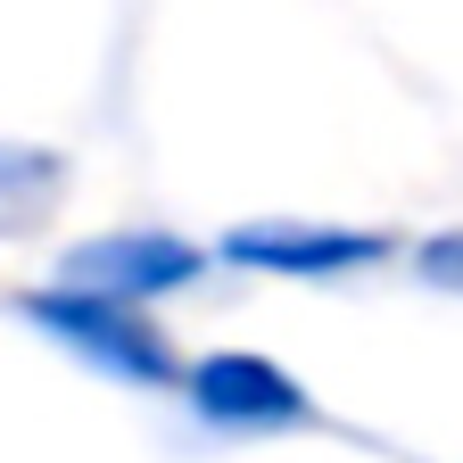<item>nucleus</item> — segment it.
I'll list each match as a JSON object with an SVG mask.
<instances>
[{
	"label": "nucleus",
	"instance_id": "nucleus-1",
	"mask_svg": "<svg viewBox=\"0 0 463 463\" xmlns=\"http://www.w3.org/2000/svg\"><path fill=\"white\" fill-rule=\"evenodd\" d=\"M25 323L42 339H58L67 356H83L91 373H108V381H133V389H165L174 381V347L133 298H99V289L58 281V289H33L25 298Z\"/></svg>",
	"mask_w": 463,
	"mask_h": 463
},
{
	"label": "nucleus",
	"instance_id": "nucleus-2",
	"mask_svg": "<svg viewBox=\"0 0 463 463\" xmlns=\"http://www.w3.org/2000/svg\"><path fill=\"white\" fill-rule=\"evenodd\" d=\"M207 273V249L174 241V232H91V241H75L67 257H58V281L75 289H99V298H165V289H191Z\"/></svg>",
	"mask_w": 463,
	"mask_h": 463
},
{
	"label": "nucleus",
	"instance_id": "nucleus-3",
	"mask_svg": "<svg viewBox=\"0 0 463 463\" xmlns=\"http://www.w3.org/2000/svg\"><path fill=\"white\" fill-rule=\"evenodd\" d=\"M183 389H191V414L215 430H298V422H315V397L273 356H241V347L199 356Z\"/></svg>",
	"mask_w": 463,
	"mask_h": 463
},
{
	"label": "nucleus",
	"instance_id": "nucleus-4",
	"mask_svg": "<svg viewBox=\"0 0 463 463\" xmlns=\"http://www.w3.org/2000/svg\"><path fill=\"white\" fill-rule=\"evenodd\" d=\"M215 257L223 265H249V273H281V281H323V273L381 265L389 241H381V232H356V223H289V215H265V223H232Z\"/></svg>",
	"mask_w": 463,
	"mask_h": 463
},
{
	"label": "nucleus",
	"instance_id": "nucleus-5",
	"mask_svg": "<svg viewBox=\"0 0 463 463\" xmlns=\"http://www.w3.org/2000/svg\"><path fill=\"white\" fill-rule=\"evenodd\" d=\"M58 191H67V157L58 149H33V141H0V241L33 232Z\"/></svg>",
	"mask_w": 463,
	"mask_h": 463
},
{
	"label": "nucleus",
	"instance_id": "nucleus-6",
	"mask_svg": "<svg viewBox=\"0 0 463 463\" xmlns=\"http://www.w3.org/2000/svg\"><path fill=\"white\" fill-rule=\"evenodd\" d=\"M414 273H422L430 289H463V232H439V241H422V249H414Z\"/></svg>",
	"mask_w": 463,
	"mask_h": 463
}]
</instances>
